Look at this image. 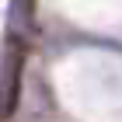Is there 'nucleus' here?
<instances>
[]
</instances>
